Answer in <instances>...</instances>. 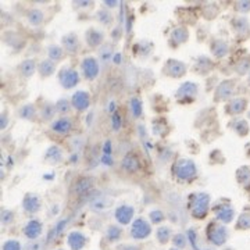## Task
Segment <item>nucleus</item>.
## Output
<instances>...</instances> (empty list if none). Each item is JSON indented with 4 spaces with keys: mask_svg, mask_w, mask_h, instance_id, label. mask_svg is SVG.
<instances>
[{
    "mask_svg": "<svg viewBox=\"0 0 250 250\" xmlns=\"http://www.w3.org/2000/svg\"><path fill=\"white\" fill-rule=\"evenodd\" d=\"M16 219V214L14 211H11L9 208H3L1 213H0V222L3 227H10L11 224L14 222Z\"/></svg>",
    "mask_w": 250,
    "mask_h": 250,
    "instance_id": "obj_46",
    "label": "nucleus"
},
{
    "mask_svg": "<svg viewBox=\"0 0 250 250\" xmlns=\"http://www.w3.org/2000/svg\"><path fill=\"white\" fill-rule=\"evenodd\" d=\"M114 219L117 224L121 227L131 225L135 219V207L128 203H123V204L117 206L114 210Z\"/></svg>",
    "mask_w": 250,
    "mask_h": 250,
    "instance_id": "obj_11",
    "label": "nucleus"
},
{
    "mask_svg": "<svg viewBox=\"0 0 250 250\" xmlns=\"http://www.w3.org/2000/svg\"><path fill=\"white\" fill-rule=\"evenodd\" d=\"M7 125H9V114H7V111L4 110V111L1 113V117H0V129L4 131V129L7 128Z\"/></svg>",
    "mask_w": 250,
    "mask_h": 250,
    "instance_id": "obj_51",
    "label": "nucleus"
},
{
    "mask_svg": "<svg viewBox=\"0 0 250 250\" xmlns=\"http://www.w3.org/2000/svg\"><path fill=\"white\" fill-rule=\"evenodd\" d=\"M59 250H62V249H59Z\"/></svg>",
    "mask_w": 250,
    "mask_h": 250,
    "instance_id": "obj_58",
    "label": "nucleus"
},
{
    "mask_svg": "<svg viewBox=\"0 0 250 250\" xmlns=\"http://www.w3.org/2000/svg\"><path fill=\"white\" fill-rule=\"evenodd\" d=\"M88 243V238L82 231H71L67 235V246L70 250H83Z\"/></svg>",
    "mask_w": 250,
    "mask_h": 250,
    "instance_id": "obj_25",
    "label": "nucleus"
},
{
    "mask_svg": "<svg viewBox=\"0 0 250 250\" xmlns=\"http://www.w3.org/2000/svg\"><path fill=\"white\" fill-rule=\"evenodd\" d=\"M214 70V62L207 56H199L193 64V71L199 75H207Z\"/></svg>",
    "mask_w": 250,
    "mask_h": 250,
    "instance_id": "obj_27",
    "label": "nucleus"
},
{
    "mask_svg": "<svg viewBox=\"0 0 250 250\" xmlns=\"http://www.w3.org/2000/svg\"><path fill=\"white\" fill-rule=\"evenodd\" d=\"M115 53V45L114 43H104L103 46L97 50V60L100 62V65H109L113 62Z\"/></svg>",
    "mask_w": 250,
    "mask_h": 250,
    "instance_id": "obj_29",
    "label": "nucleus"
},
{
    "mask_svg": "<svg viewBox=\"0 0 250 250\" xmlns=\"http://www.w3.org/2000/svg\"><path fill=\"white\" fill-rule=\"evenodd\" d=\"M113 203H114V200L111 198L102 196V198L94 199V202L89 204V208L94 213H100V211H106V210L113 207Z\"/></svg>",
    "mask_w": 250,
    "mask_h": 250,
    "instance_id": "obj_37",
    "label": "nucleus"
},
{
    "mask_svg": "<svg viewBox=\"0 0 250 250\" xmlns=\"http://www.w3.org/2000/svg\"><path fill=\"white\" fill-rule=\"evenodd\" d=\"M235 178L236 182L239 184L240 187H249L250 185V167L242 166L236 170L235 172Z\"/></svg>",
    "mask_w": 250,
    "mask_h": 250,
    "instance_id": "obj_41",
    "label": "nucleus"
},
{
    "mask_svg": "<svg viewBox=\"0 0 250 250\" xmlns=\"http://www.w3.org/2000/svg\"><path fill=\"white\" fill-rule=\"evenodd\" d=\"M60 45L62 46V49L65 50V53L70 54V56H75L81 50V41H79V38H78V35L75 32L64 33L62 36Z\"/></svg>",
    "mask_w": 250,
    "mask_h": 250,
    "instance_id": "obj_15",
    "label": "nucleus"
},
{
    "mask_svg": "<svg viewBox=\"0 0 250 250\" xmlns=\"http://www.w3.org/2000/svg\"><path fill=\"white\" fill-rule=\"evenodd\" d=\"M94 17H96V21H97L100 25H103V27H110V25L114 22V16H113V13H111V10L106 9V7L99 9Z\"/></svg>",
    "mask_w": 250,
    "mask_h": 250,
    "instance_id": "obj_40",
    "label": "nucleus"
},
{
    "mask_svg": "<svg viewBox=\"0 0 250 250\" xmlns=\"http://www.w3.org/2000/svg\"><path fill=\"white\" fill-rule=\"evenodd\" d=\"M206 235H207V240L213 246L221 248L228 242L229 231L227 228V225L221 224L219 221H213V222L208 224Z\"/></svg>",
    "mask_w": 250,
    "mask_h": 250,
    "instance_id": "obj_3",
    "label": "nucleus"
},
{
    "mask_svg": "<svg viewBox=\"0 0 250 250\" xmlns=\"http://www.w3.org/2000/svg\"><path fill=\"white\" fill-rule=\"evenodd\" d=\"M199 94V85L196 82L192 81H185L179 85V88L175 92V99L178 100V103L187 104L193 103L196 100Z\"/></svg>",
    "mask_w": 250,
    "mask_h": 250,
    "instance_id": "obj_7",
    "label": "nucleus"
},
{
    "mask_svg": "<svg viewBox=\"0 0 250 250\" xmlns=\"http://www.w3.org/2000/svg\"><path fill=\"white\" fill-rule=\"evenodd\" d=\"M208 49H210L211 56H213V57H216V59H219V60L225 59V57L229 54L228 42L224 41V39H221V38H214L213 41L210 42Z\"/></svg>",
    "mask_w": 250,
    "mask_h": 250,
    "instance_id": "obj_23",
    "label": "nucleus"
},
{
    "mask_svg": "<svg viewBox=\"0 0 250 250\" xmlns=\"http://www.w3.org/2000/svg\"><path fill=\"white\" fill-rule=\"evenodd\" d=\"M189 30L184 25H179L175 27L171 33H170V38H168V43L171 45V47H178V46H182L189 41Z\"/></svg>",
    "mask_w": 250,
    "mask_h": 250,
    "instance_id": "obj_21",
    "label": "nucleus"
},
{
    "mask_svg": "<svg viewBox=\"0 0 250 250\" xmlns=\"http://www.w3.org/2000/svg\"><path fill=\"white\" fill-rule=\"evenodd\" d=\"M103 4H104V7H106V9L111 10V9H115V7H118L120 1H118V0H104Z\"/></svg>",
    "mask_w": 250,
    "mask_h": 250,
    "instance_id": "obj_54",
    "label": "nucleus"
},
{
    "mask_svg": "<svg viewBox=\"0 0 250 250\" xmlns=\"http://www.w3.org/2000/svg\"><path fill=\"white\" fill-rule=\"evenodd\" d=\"M74 129V120L71 117H59L50 124V131L54 135L68 136Z\"/></svg>",
    "mask_w": 250,
    "mask_h": 250,
    "instance_id": "obj_14",
    "label": "nucleus"
},
{
    "mask_svg": "<svg viewBox=\"0 0 250 250\" xmlns=\"http://www.w3.org/2000/svg\"><path fill=\"white\" fill-rule=\"evenodd\" d=\"M161 73L164 77L171 79H182L188 74V65L177 59H168L163 64Z\"/></svg>",
    "mask_w": 250,
    "mask_h": 250,
    "instance_id": "obj_5",
    "label": "nucleus"
},
{
    "mask_svg": "<svg viewBox=\"0 0 250 250\" xmlns=\"http://www.w3.org/2000/svg\"><path fill=\"white\" fill-rule=\"evenodd\" d=\"M235 132L239 136H246L249 134V125L245 120H240L238 123H235V126H234Z\"/></svg>",
    "mask_w": 250,
    "mask_h": 250,
    "instance_id": "obj_48",
    "label": "nucleus"
},
{
    "mask_svg": "<svg viewBox=\"0 0 250 250\" xmlns=\"http://www.w3.org/2000/svg\"><path fill=\"white\" fill-rule=\"evenodd\" d=\"M57 81L65 91H71L81 82V75L73 67H62L57 73Z\"/></svg>",
    "mask_w": 250,
    "mask_h": 250,
    "instance_id": "obj_6",
    "label": "nucleus"
},
{
    "mask_svg": "<svg viewBox=\"0 0 250 250\" xmlns=\"http://www.w3.org/2000/svg\"><path fill=\"white\" fill-rule=\"evenodd\" d=\"M172 172L178 181L189 182V181H193L198 177V167L192 158L182 157V158H178L175 161V164L172 167Z\"/></svg>",
    "mask_w": 250,
    "mask_h": 250,
    "instance_id": "obj_2",
    "label": "nucleus"
},
{
    "mask_svg": "<svg viewBox=\"0 0 250 250\" xmlns=\"http://www.w3.org/2000/svg\"><path fill=\"white\" fill-rule=\"evenodd\" d=\"M211 208V196L207 192H196L192 193L188 199V210L189 214L195 219H204Z\"/></svg>",
    "mask_w": 250,
    "mask_h": 250,
    "instance_id": "obj_1",
    "label": "nucleus"
},
{
    "mask_svg": "<svg viewBox=\"0 0 250 250\" xmlns=\"http://www.w3.org/2000/svg\"><path fill=\"white\" fill-rule=\"evenodd\" d=\"M235 88H236V79L228 78L224 79L216 86L214 92H213V100L214 103H227L232 99V96L235 94Z\"/></svg>",
    "mask_w": 250,
    "mask_h": 250,
    "instance_id": "obj_4",
    "label": "nucleus"
},
{
    "mask_svg": "<svg viewBox=\"0 0 250 250\" xmlns=\"http://www.w3.org/2000/svg\"><path fill=\"white\" fill-rule=\"evenodd\" d=\"M202 14H203V17L206 20H214L219 14V7L217 4H214V3H207L203 7V13Z\"/></svg>",
    "mask_w": 250,
    "mask_h": 250,
    "instance_id": "obj_45",
    "label": "nucleus"
},
{
    "mask_svg": "<svg viewBox=\"0 0 250 250\" xmlns=\"http://www.w3.org/2000/svg\"><path fill=\"white\" fill-rule=\"evenodd\" d=\"M91 102H92V97L91 94L86 92V91H75L71 96V103L75 111L78 113H83L86 111L89 107H91Z\"/></svg>",
    "mask_w": 250,
    "mask_h": 250,
    "instance_id": "obj_16",
    "label": "nucleus"
},
{
    "mask_svg": "<svg viewBox=\"0 0 250 250\" xmlns=\"http://www.w3.org/2000/svg\"><path fill=\"white\" fill-rule=\"evenodd\" d=\"M56 71H57V64L54 62H52V60H49L47 57L43 59V60L39 62V64H38V74H39V77L43 78V79L54 75Z\"/></svg>",
    "mask_w": 250,
    "mask_h": 250,
    "instance_id": "obj_32",
    "label": "nucleus"
},
{
    "mask_svg": "<svg viewBox=\"0 0 250 250\" xmlns=\"http://www.w3.org/2000/svg\"><path fill=\"white\" fill-rule=\"evenodd\" d=\"M168 250H179V249H177V248H170Z\"/></svg>",
    "mask_w": 250,
    "mask_h": 250,
    "instance_id": "obj_57",
    "label": "nucleus"
},
{
    "mask_svg": "<svg viewBox=\"0 0 250 250\" xmlns=\"http://www.w3.org/2000/svg\"><path fill=\"white\" fill-rule=\"evenodd\" d=\"M22 250H42V243L41 242H30L28 245H25L24 246V249Z\"/></svg>",
    "mask_w": 250,
    "mask_h": 250,
    "instance_id": "obj_52",
    "label": "nucleus"
},
{
    "mask_svg": "<svg viewBox=\"0 0 250 250\" xmlns=\"http://www.w3.org/2000/svg\"><path fill=\"white\" fill-rule=\"evenodd\" d=\"M235 229L236 231H250V213L245 211L239 214V217L235 222Z\"/></svg>",
    "mask_w": 250,
    "mask_h": 250,
    "instance_id": "obj_43",
    "label": "nucleus"
},
{
    "mask_svg": "<svg viewBox=\"0 0 250 250\" xmlns=\"http://www.w3.org/2000/svg\"><path fill=\"white\" fill-rule=\"evenodd\" d=\"M114 117L117 121H114L115 124L113 125V128H114V129H118V128H120V117H118V114H114Z\"/></svg>",
    "mask_w": 250,
    "mask_h": 250,
    "instance_id": "obj_55",
    "label": "nucleus"
},
{
    "mask_svg": "<svg viewBox=\"0 0 250 250\" xmlns=\"http://www.w3.org/2000/svg\"><path fill=\"white\" fill-rule=\"evenodd\" d=\"M234 73L238 77H245L250 73V54L239 57L234 64Z\"/></svg>",
    "mask_w": 250,
    "mask_h": 250,
    "instance_id": "obj_35",
    "label": "nucleus"
},
{
    "mask_svg": "<svg viewBox=\"0 0 250 250\" xmlns=\"http://www.w3.org/2000/svg\"><path fill=\"white\" fill-rule=\"evenodd\" d=\"M21 207L27 213V214H36L42 210V200L41 198L33 193V192H28L24 195L22 202H21Z\"/></svg>",
    "mask_w": 250,
    "mask_h": 250,
    "instance_id": "obj_17",
    "label": "nucleus"
},
{
    "mask_svg": "<svg viewBox=\"0 0 250 250\" xmlns=\"http://www.w3.org/2000/svg\"><path fill=\"white\" fill-rule=\"evenodd\" d=\"M74 9H88V7H92L94 6V1H89V0H81V1H73Z\"/></svg>",
    "mask_w": 250,
    "mask_h": 250,
    "instance_id": "obj_50",
    "label": "nucleus"
},
{
    "mask_svg": "<svg viewBox=\"0 0 250 250\" xmlns=\"http://www.w3.org/2000/svg\"><path fill=\"white\" fill-rule=\"evenodd\" d=\"M54 106H56V111L59 117H70L74 110L71 99H67V97L59 99L57 102H54Z\"/></svg>",
    "mask_w": 250,
    "mask_h": 250,
    "instance_id": "obj_36",
    "label": "nucleus"
},
{
    "mask_svg": "<svg viewBox=\"0 0 250 250\" xmlns=\"http://www.w3.org/2000/svg\"><path fill=\"white\" fill-rule=\"evenodd\" d=\"M120 166H121V170L126 172V174H136V172H139L141 171V160H139V157L138 155L135 153H128V155H125L123 158H121V163H120Z\"/></svg>",
    "mask_w": 250,
    "mask_h": 250,
    "instance_id": "obj_22",
    "label": "nucleus"
},
{
    "mask_svg": "<svg viewBox=\"0 0 250 250\" xmlns=\"http://www.w3.org/2000/svg\"><path fill=\"white\" fill-rule=\"evenodd\" d=\"M25 17H27V21L31 24L32 27H41L43 21H45V13L41 9L33 7V9H30L27 11Z\"/></svg>",
    "mask_w": 250,
    "mask_h": 250,
    "instance_id": "obj_38",
    "label": "nucleus"
},
{
    "mask_svg": "<svg viewBox=\"0 0 250 250\" xmlns=\"http://www.w3.org/2000/svg\"><path fill=\"white\" fill-rule=\"evenodd\" d=\"M153 232L150 221H147L145 217H136L134 222L131 224L129 229V236L134 240H145L147 239Z\"/></svg>",
    "mask_w": 250,
    "mask_h": 250,
    "instance_id": "obj_8",
    "label": "nucleus"
},
{
    "mask_svg": "<svg viewBox=\"0 0 250 250\" xmlns=\"http://www.w3.org/2000/svg\"><path fill=\"white\" fill-rule=\"evenodd\" d=\"M123 235H124V228L118 224H110L104 231V238L110 243L120 242L123 239Z\"/></svg>",
    "mask_w": 250,
    "mask_h": 250,
    "instance_id": "obj_31",
    "label": "nucleus"
},
{
    "mask_svg": "<svg viewBox=\"0 0 250 250\" xmlns=\"http://www.w3.org/2000/svg\"><path fill=\"white\" fill-rule=\"evenodd\" d=\"M231 27L238 39H248L250 36V22L246 17L238 16L231 21Z\"/></svg>",
    "mask_w": 250,
    "mask_h": 250,
    "instance_id": "obj_19",
    "label": "nucleus"
},
{
    "mask_svg": "<svg viewBox=\"0 0 250 250\" xmlns=\"http://www.w3.org/2000/svg\"><path fill=\"white\" fill-rule=\"evenodd\" d=\"M155 236H156L157 242L164 246V245H168L172 240L174 232H172V228L168 227V225H160V227H157Z\"/></svg>",
    "mask_w": 250,
    "mask_h": 250,
    "instance_id": "obj_34",
    "label": "nucleus"
},
{
    "mask_svg": "<svg viewBox=\"0 0 250 250\" xmlns=\"http://www.w3.org/2000/svg\"><path fill=\"white\" fill-rule=\"evenodd\" d=\"M166 213L163 210H160V208H153V210L149 211V221H150L152 225L160 227V225H163L166 222Z\"/></svg>",
    "mask_w": 250,
    "mask_h": 250,
    "instance_id": "obj_42",
    "label": "nucleus"
},
{
    "mask_svg": "<svg viewBox=\"0 0 250 250\" xmlns=\"http://www.w3.org/2000/svg\"><path fill=\"white\" fill-rule=\"evenodd\" d=\"M79 68H81V74L86 81H94L99 74H100V62L97 60V57L94 56H85L81 64H79Z\"/></svg>",
    "mask_w": 250,
    "mask_h": 250,
    "instance_id": "obj_9",
    "label": "nucleus"
},
{
    "mask_svg": "<svg viewBox=\"0 0 250 250\" xmlns=\"http://www.w3.org/2000/svg\"><path fill=\"white\" fill-rule=\"evenodd\" d=\"M22 234H24V236H25L27 239L31 240V242H35V240L39 239L42 236V234H43V224H42L41 219H30V221L24 225Z\"/></svg>",
    "mask_w": 250,
    "mask_h": 250,
    "instance_id": "obj_18",
    "label": "nucleus"
},
{
    "mask_svg": "<svg viewBox=\"0 0 250 250\" xmlns=\"http://www.w3.org/2000/svg\"><path fill=\"white\" fill-rule=\"evenodd\" d=\"M213 213H214V217H216V221H219L224 225H228L231 224L234 219H235V216H236V211L235 208L231 206V203H221V204H217L213 207Z\"/></svg>",
    "mask_w": 250,
    "mask_h": 250,
    "instance_id": "obj_12",
    "label": "nucleus"
},
{
    "mask_svg": "<svg viewBox=\"0 0 250 250\" xmlns=\"http://www.w3.org/2000/svg\"><path fill=\"white\" fill-rule=\"evenodd\" d=\"M248 83L250 85V73H249V75H248Z\"/></svg>",
    "mask_w": 250,
    "mask_h": 250,
    "instance_id": "obj_56",
    "label": "nucleus"
},
{
    "mask_svg": "<svg viewBox=\"0 0 250 250\" xmlns=\"http://www.w3.org/2000/svg\"><path fill=\"white\" fill-rule=\"evenodd\" d=\"M96 185V181L92 177H79L78 179H75V182L73 184V193L75 196H82L89 193Z\"/></svg>",
    "mask_w": 250,
    "mask_h": 250,
    "instance_id": "obj_20",
    "label": "nucleus"
},
{
    "mask_svg": "<svg viewBox=\"0 0 250 250\" xmlns=\"http://www.w3.org/2000/svg\"><path fill=\"white\" fill-rule=\"evenodd\" d=\"M85 43L91 49H100L106 43V33L96 27H91L85 31Z\"/></svg>",
    "mask_w": 250,
    "mask_h": 250,
    "instance_id": "obj_13",
    "label": "nucleus"
},
{
    "mask_svg": "<svg viewBox=\"0 0 250 250\" xmlns=\"http://www.w3.org/2000/svg\"><path fill=\"white\" fill-rule=\"evenodd\" d=\"M39 115V107L35 103H25L17 110V117L24 121H33Z\"/></svg>",
    "mask_w": 250,
    "mask_h": 250,
    "instance_id": "obj_26",
    "label": "nucleus"
},
{
    "mask_svg": "<svg viewBox=\"0 0 250 250\" xmlns=\"http://www.w3.org/2000/svg\"><path fill=\"white\" fill-rule=\"evenodd\" d=\"M234 10L240 16L250 13V0H238V1H235L234 3Z\"/></svg>",
    "mask_w": 250,
    "mask_h": 250,
    "instance_id": "obj_47",
    "label": "nucleus"
},
{
    "mask_svg": "<svg viewBox=\"0 0 250 250\" xmlns=\"http://www.w3.org/2000/svg\"><path fill=\"white\" fill-rule=\"evenodd\" d=\"M56 115H57V111H56L54 103L43 102L39 106V117H41V120L43 123H50L52 124L53 121L56 120Z\"/></svg>",
    "mask_w": 250,
    "mask_h": 250,
    "instance_id": "obj_30",
    "label": "nucleus"
},
{
    "mask_svg": "<svg viewBox=\"0 0 250 250\" xmlns=\"http://www.w3.org/2000/svg\"><path fill=\"white\" fill-rule=\"evenodd\" d=\"M46 54H47V59L52 60L56 64L62 62L64 59H65V50L62 49V45H56V43H52L46 47Z\"/></svg>",
    "mask_w": 250,
    "mask_h": 250,
    "instance_id": "obj_33",
    "label": "nucleus"
},
{
    "mask_svg": "<svg viewBox=\"0 0 250 250\" xmlns=\"http://www.w3.org/2000/svg\"><path fill=\"white\" fill-rule=\"evenodd\" d=\"M128 110H129V113L132 115V118H141L142 114H143V102L139 99V97H131L129 99V103H128Z\"/></svg>",
    "mask_w": 250,
    "mask_h": 250,
    "instance_id": "obj_39",
    "label": "nucleus"
},
{
    "mask_svg": "<svg viewBox=\"0 0 250 250\" xmlns=\"http://www.w3.org/2000/svg\"><path fill=\"white\" fill-rule=\"evenodd\" d=\"M172 248H177L179 250H185L188 248V238L187 235L184 232H178V234H174L172 236Z\"/></svg>",
    "mask_w": 250,
    "mask_h": 250,
    "instance_id": "obj_44",
    "label": "nucleus"
},
{
    "mask_svg": "<svg viewBox=\"0 0 250 250\" xmlns=\"http://www.w3.org/2000/svg\"><path fill=\"white\" fill-rule=\"evenodd\" d=\"M43 160L50 166H59L64 161V150L59 145H50L45 152Z\"/></svg>",
    "mask_w": 250,
    "mask_h": 250,
    "instance_id": "obj_24",
    "label": "nucleus"
},
{
    "mask_svg": "<svg viewBox=\"0 0 250 250\" xmlns=\"http://www.w3.org/2000/svg\"><path fill=\"white\" fill-rule=\"evenodd\" d=\"M1 250H22V245H21L20 240L7 239L3 242Z\"/></svg>",
    "mask_w": 250,
    "mask_h": 250,
    "instance_id": "obj_49",
    "label": "nucleus"
},
{
    "mask_svg": "<svg viewBox=\"0 0 250 250\" xmlns=\"http://www.w3.org/2000/svg\"><path fill=\"white\" fill-rule=\"evenodd\" d=\"M117 250H142L141 246L138 245H134V243H124V245H120Z\"/></svg>",
    "mask_w": 250,
    "mask_h": 250,
    "instance_id": "obj_53",
    "label": "nucleus"
},
{
    "mask_svg": "<svg viewBox=\"0 0 250 250\" xmlns=\"http://www.w3.org/2000/svg\"><path fill=\"white\" fill-rule=\"evenodd\" d=\"M38 64L39 62H36L35 59H25L18 64L17 68H18V73L22 78L30 79L35 75V73H38Z\"/></svg>",
    "mask_w": 250,
    "mask_h": 250,
    "instance_id": "obj_28",
    "label": "nucleus"
},
{
    "mask_svg": "<svg viewBox=\"0 0 250 250\" xmlns=\"http://www.w3.org/2000/svg\"><path fill=\"white\" fill-rule=\"evenodd\" d=\"M249 107V99L245 96H238L232 97L229 102L224 104V113L229 117H236V115L243 114Z\"/></svg>",
    "mask_w": 250,
    "mask_h": 250,
    "instance_id": "obj_10",
    "label": "nucleus"
}]
</instances>
